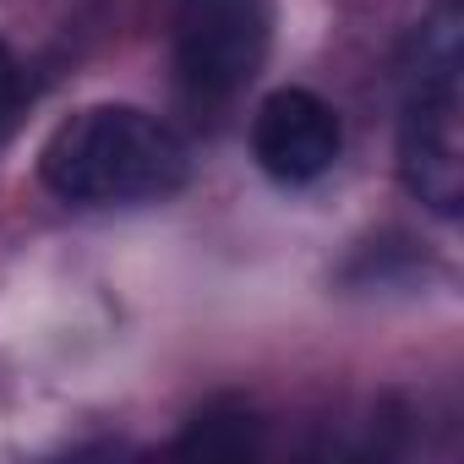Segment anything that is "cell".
Segmentation results:
<instances>
[{"instance_id": "2", "label": "cell", "mask_w": 464, "mask_h": 464, "mask_svg": "<svg viewBox=\"0 0 464 464\" xmlns=\"http://www.w3.org/2000/svg\"><path fill=\"white\" fill-rule=\"evenodd\" d=\"M399 180L437 218H459V208H464V131H459V17L453 12H437L410 39Z\"/></svg>"}, {"instance_id": "1", "label": "cell", "mask_w": 464, "mask_h": 464, "mask_svg": "<svg viewBox=\"0 0 464 464\" xmlns=\"http://www.w3.org/2000/svg\"><path fill=\"white\" fill-rule=\"evenodd\" d=\"M39 180L77 208H142L191 180V148L137 104H88L44 137Z\"/></svg>"}, {"instance_id": "4", "label": "cell", "mask_w": 464, "mask_h": 464, "mask_svg": "<svg viewBox=\"0 0 464 464\" xmlns=\"http://www.w3.org/2000/svg\"><path fill=\"white\" fill-rule=\"evenodd\" d=\"M339 148H344V126H339L334 104L317 99L312 88H279L252 115V153H257L263 175H274L279 186L323 180L334 169Z\"/></svg>"}, {"instance_id": "5", "label": "cell", "mask_w": 464, "mask_h": 464, "mask_svg": "<svg viewBox=\"0 0 464 464\" xmlns=\"http://www.w3.org/2000/svg\"><path fill=\"white\" fill-rule=\"evenodd\" d=\"M12 99H17V61H12L6 44H0V115L12 110Z\"/></svg>"}, {"instance_id": "3", "label": "cell", "mask_w": 464, "mask_h": 464, "mask_svg": "<svg viewBox=\"0 0 464 464\" xmlns=\"http://www.w3.org/2000/svg\"><path fill=\"white\" fill-rule=\"evenodd\" d=\"M175 77L197 104L241 99L274 44L268 0H175Z\"/></svg>"}]
</instances>
